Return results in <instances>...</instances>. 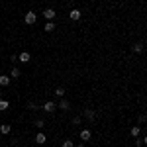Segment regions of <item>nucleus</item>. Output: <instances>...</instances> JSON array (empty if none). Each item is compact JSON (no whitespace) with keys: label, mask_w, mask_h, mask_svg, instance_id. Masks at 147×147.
<instances>
[{"label":"nucleus","mask_w":147,"mask_h":147,"mask_svg":"<svg viewBox=\"0 0 147 147\" xmlns=\"http://www.w3.org/2000/svg\"><path fill=\"white\" fill-rule=\"evenodd\" d=\"M41 108H43V112H47V114H53L57 110V104L53 100H47V102H43V106H41Z\"/></svg>","instance_id":"nucleus-1"},{"label":"nucleus","mask_w":147,"mask_h":147,"mask_svg":"<svg viewBox=\"0 0 147 147\" xmlns=\"http://www.w3.org/2000/svg\"><path fill=\"white\" fill-rule=\"evenodd\" d=\"M37 22V14L35 12H26V24L28 26H34Z\"/></svg>","instance_id":"nucleus-2"},{"label":"nucleus","mask_w":147,"mask_h":147,"mask_svg":"<svg viewBox=\"0 0 147 147\" xmlns=\"http://www.w3.org/2000/svg\"><path fill=\"white\" fill-rule=\"evenodd\" d=\"M79 137H80V141H82V143H86V141H90V137H92V131H90V129H80Z\"/></svg>","instance_id":"nucleus-3"},{"label":"nucleus","mask_w":147,"mask_h":147,"mask_svg":"<svg viewBox=\"0 0 147 147\" xmlns=\"http://www.w3.org/2000/svg\"><path fill=\"white\" fill-rule=\"evenodd\" d=\"M43 16H45L47 22H53V20H55V16H57V12L53 10V8H45V10H43Z\"/></svg>","instance_id":"nucleus-4"},{"label":"nucleus","mask_w":147,"mask_h":147,"mask_svg":"<svg viewBox=\"0 0 147 147\" xmlns=\"http://www.w3.org/2000/svg\"><path fill=\"white\" fill-rule=\"evenodd\" d=\"M45 141H47V136L43 134V129H41V131H37V136H35V143H37V145H43Z\"/></svg>","instance_id":"nucleus-5"},{"label":"nucleus","mask_w":147,"mask_h":147,"mask_svg":"<svg viewBox=\"0 0 147 147\" xmlns=\"http://www.w3.org/2000/svg\"><path fill=\"white\" fill-rule=\"evenodd\" d=\"M80 16H82V12H80V10H77V8L69 12V18H71L73 22H79V20H80Z\"/></svg>","instance_id":"nucleus-6"},{"label":"nucleus","mask_w":147,"mask_h":147,"mask_svg":"<svg viewBox=\"0 0 147 147\" xmlns=\"http://www.w3.org/2000/svg\"><path fill=\"white\" fill-rule=\"evenodd\" d=\"M57 108H61V110H69V108H71V102H69L67 98H61L59 104H57Z\"/></svg>","instance_id":"nucleus-7"},{"label":"nucleus","mask_w":147,"mask_h":147,"mask_svg":"<svg viewBox=\"0 0 147 147\" xmlns=\"http://www.w3.org/2000/svg\"><path fill=\"white\" fill-rule=\"evenodd\" d=\"M30 59H32V55H30L28 51H24V53L18 55V61H20V63H30Z\"/></svg>","instance_id":"nucleus-8"},{"label":"nucleus","mask_w":147,"mask_h":147,"mask_svg":"<svg viewBox=\"0 0 147 147\" xmlns=\"http://www.w3.org/2000/svg\"><path fill=\"white\" fill-rule=\"evenodd\" d=\"M129 134H131V137H139V136H141V129H139V125H134V127L129 129Z\"/></svg>","instance_id":"nucleus-9"},{"label":"nucleus","mask_w":147,"mask_h":147,"mask_svg":"<svg viewBox=\"0 0 147 147\" xmlns=\"http://www.w3.org/2000/svg\"><path fill=\"white\" fill-rule=\"evenodd\" d=\"M131 51L134 53H143V43H134L131 45Z\"/></svg>","instance_id":"nucleus-10"},{"label":"nucleus","mask_w":147,"mask_h":147,"mask_svg":"<svg viewBox=\"0 0 147 147\" xmlns=\"http://www.w3.org/2000/svg\"><path fill=\"white\" fill-rule=\"evenodd\" d=\"M10 124H2L0 125V134H4V136H8V134H10Z\"/></svg>","instance_id":"nucleus-11"},{"label":"nucleus","mask_w":147,"mask_h":147,"mask_svg":"<svg viewBox=\"0 0 147 147\" xmlns=\"http://www.w3.org/2000/svg\"><path fill=\"white\" fill-rule=\"evenodd\" d=\"M8 84H10V77L8 75H2L0 77V86H8Z\"/></svg>","instance_id":"nucleus-12"},{"label":"nucleus","mask_w":147,"mask_h":147,"mask_svg":"<svg viewBox=\"0 0 147 147\" xmlns=\"http://www.w3.org/2000/svg\"><path fill=\"white\" fill-rule=\"evenodd\" d=\"M53 92H55V96H57V98H63V96H65V88H63V86H57V88H55Z\"/></svg>","instance_id":"nucleus-13"},{"label":"nucleus","mask_w":147,"mask_h":147,"mask_svg":"<svg viewBox=\"0 0 147 147\" xmlns=\"http://www.w3.org/2000/svg\"><path fill=\"white\" fill-rule=\"evenodd\" d=\"M35 127H37V129L41 131V129L45 127V120H41V118H37V120H35Z\"/></svg>","instance_id":"nucleus-14"},{"label":"nucleus","mask_w":147,"mask_h":147,"mask_svg":"<svg viewBox=\"0 0 147 147\" xmlns=\"http://www.w3.org/2000/svg\"><path fill=\"white\" fill-rule=\"evenodd\" d=\"M20 75H22V73H20V69H16V67L10 71V79H18Z\"/></svg>","instance_id":"nucleus-15"},{"label":"nucleus","mask_w":147,"mask_h":147,"mask_svg":"<svg viewBox=\"0 0 147 147\" xmlns=\"http://www.w3.org/2000/svg\"><path fill=\"white\" fill-rule=\"evenodd\" d=\"M43 30H45V32H53V30H55V22H47L45 26H43Z\"/></svg>","instance_id":"nucleus-16"},{"label":"nucleus","mask_w":147,"mask_h":147,"mask_svg":"<svg viewBox=\"0 0 147 147\" xmlns=\"http://www.w3.org/2000/svg\"><path fill=\"white\" fill-rule=\"evenodd\" d=\"M84 116H86L88 120H94V118H96V114H94V110H90V108H88V110H84Z\"/></svg>","instance_id":"nucleus-17"},{"label":"nucleus","mask_w":147,"mask_h":147,"mask_svg":"<svg viewBox=\"0 0 147 147\" xmlns=\"http://www.w3.org/2000/svg\"><path fill=\"white\" fill-rule=\"evenodd\" d=\"M8 108H10V102L0 100V112H4V110H8Z\"/></svg>","instance_id":"nucleus-18"},{"label":"nucleus","mask_w":147,"mask_h":147,"mask_svg":"<svg viewBox=\"0 0 147 147\" xmlns=\"http://www.w3.org/2000/svg\"><path fill=\"white\" fill-rule=\"evenodd\" d=\"M63 147H75L73 139H65V141H63Z\"/></svg>","instance_id":"nucleus-19"},{"label":"nucleus","mask_w":147,"mask_h":147,"mask_svg":"<svg viewBox=\"0 0 147 147\" xmlns=\"http://www.w3.org/2000/svg\"><path fill=\"white\" fill-rule=\"evenodd\" d=\"M80 122H82V120H80V116H75V118H73V125H79Z\"/></svg>","instance_id":"nucleus-20"},{"label":"nucleus","mask_w":147,"mask_h":147,"mask_svg":"<svg viewBox=\"0 0 147 147\" xmlns=\"http://www.w3.org/2000/svg\"><path fill=\"white\" fill-rule=\"evenodd\" d=\"M28 108H30V110H37V108H39V106H37V104H35V102H30V104H28Z\"/></svg>","instance_id":"nucleus-21"},{"label":"nucleus","mask_w":147,"mask_h":147,"mask_svg":"<svg viewBox=\"0 0 147 147\" xmlns=\"http://www.w3.org/2000/svg\"><path fill=\"white\" fill-rule=\"evenodd\" d=\"M77 147H86V145H84V143H79V145H77Z\"/></svg>","instance_id":"nucleus-22"},{"label":"nucleus","mask_w":147,"mask_h":147,"mask_svg":"<svg viewBox=\"0 0 147 147\" xmlns=\"http://www.w3.org/2000/svg\"><path fill=\"white\" fill-rule=\"evenodd\" d=\"M67 2H75V0H67Z\"/></svg>","instance_id":"nucleus-23"}]
</instances>
